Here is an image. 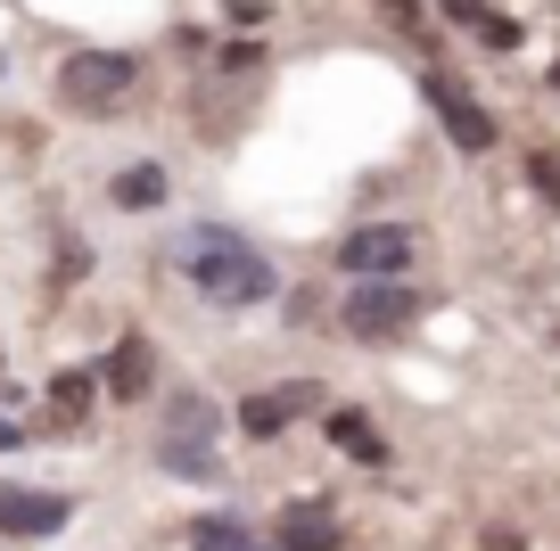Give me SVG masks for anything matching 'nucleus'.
Returning a JSON list of instances; mask_svg holds the SVG:
<instances>
[{
  "label": "nucleus",
  "mask_w": 560,
  "mask_h": 551,
  "mask_svg": "<svg viewBox=\"0 0 560 551\" xmlns=\"http://www.w3.org/2000/svg\"><path fill=\"white\" fill-rule=\"evenodd\" d=\"M272 543H280V551H338V527H330L322 511H289Z\"/></svg>",
  "instance_id": "9b49d317"
},
{
  "label": "nucleus",
  "mask_w": 560,
  "mask_h": 551,
  "mask_svg": "<svg viewBox=\"0 0 560 551\" xmlns=\"http://www.w3.org/2000/svg\"><path fill=\"white\" fill-rule=\"evenodd\" d=\"M174 190V181H165V165H132V173H116V181H107V198H116V207H158V198Z\"/></svg>",
  "instance_id": "f8f14e48"
},
{
  "label": "nucleus",
  "mask_w": 560,
  "mask_h": 551,
  "mask_svg": "<svg viewBox=\"0 0 560 551\" xmlns=\"http://www.w3.org/2000/svg\"><path fill=\"white\" fill-rule=\"evenodd\" d=\"M165 469L182 478H214V403L207 396H174V436H165Z\"/></svg>",
  "instance_id": "423d86ee"
},
{
  "label": "nucleus",
  "mask_w": 560,
  "mask_h": 551,
  "mask_svg": "<svg viewBox=\"0 0 560 551\" xmlns=\"http://www.w3.org/2000/svg\"><path fill=\"white\" fill-rule=\"evenodd\" d=\"M429 107H438V124H445V140H454L462 156H487L494 149V116L478 107V91L470 83H454V74H429Z\"/></svg>",
  "instance_id": "20e7f679"
},
{
  "label": "nucleus",
  "mask_w": 560,
  "mask_h": 551,
  "mask_svg": "<svg viewBox=\"0 0 560 551\" xmlns=\"http://www.w3.org/2000/svg\"><path fill=\"white\" fill-rule=\"evenodd\" d=\"M140 67L124 50H74L67 67H58V107H74V116H116L124 99H132Z\"/></svg>",
  "instance_id": "f03ea898"
},
{
  "label": "nucleus",
  "mask_w": 560,
  "mask_h": 551,
  "mask_svg": "<svg viewBox=\"0 0 560 551\" xmlns=\"http://www.w3.org/2000/svg\"><path fill=\"white\" fill-rule=\"evenodd\" d=\"M50 420H58V429H83V420H91V379H83V371L50 379Z\"/></svg>",
  "instance_id": "2eb2a0df"
},
{
  "label": "nucleus",
  "mask_w": 560,
  "mask_h": 551,
  "mask_svg": "<svg viewBox=\"0 0 560 551\" xmlns=\"http://www.w3.org/2000/svg\"><path fill=\"white\" fill-rule=\"evenodd\" d=\"M74 518L67 494H42V485H0V535H18V543H34V535H58Z\"/></svg>",
  "instance_id": "6e6552de"
},
{
  "label": "nucleus",
  "mask_w": 560,
  "mask_h": 551,
  "mask_svg": "<svg viewBox=\"0 0 560 551\" xmlns=\"http://www.w3.org/2000/svg\"><path fill=\"white\" fill-rule=\"evenodd\" d=\"M314 403H322L314 379H289V387H264V396H240V436H247V445H272V436H289Z\"/></svg>",
  "instance_id": "39448f33"
},
{
  "label": "nucleus",
  "mask_w": 560,
  "mask_h": 551,
  "mask_svg": "<svg viewBox=\"0 0 560 551\" xmlns=\"http://www.w3.org/2000/svg\"><path fill=\"white\" fill-rule=\"evenodd\" d=\"M445 17H454V25H470V34L487 42V50H520V25H511V17H494V9H478V0H445Z\"/></svg>",
  "instance_id": "9d476101"
},
{
  "label": "nucleus",
  "mask_w": 560,
  "mask_h": 551,
  "mask_svg": "<svg viewBox=\"0 0 560 551\" xmlns=\"http://www.w3.org/2000/svg\"><path fill=\"white\" fill-rule=\"evenodd\" d=\"M552 91H560V58H552Z\"/></svg>",
  "instance_id": "dca6fc26"
},
{
  "label": "nucleus",
  "mask_w": 560,
  "mask_h": 551,
  "mask_svg": "<svg viewBox=\"0 0 560 551\" xmlns=\"http://www.w3.org/2000/svg\"><path fill=\"white\" fill-rule=\"evenodd\" d=\"M330 445H338V453H354V461H387L380 429H371L363 412H330Z\"/></svg>",
  "instance_id": "4468645a"
},
{
  "label": "nucleus",
  "mask_w": 560,
  "mask_h": 551,
  "mask_svg": "<svg viewBox=\"0 0 560 551\" xmlns=\"http://www.w3.org/2000/svg\"><path fill=\"white\" fill-rule=\"evenodd\" d=\"M100 387H107L116 403H140L149 387H158V354H149V338H140V329L107 345V362H100Z\"/></svg>",
  "instance_id": "1a4fd4ad"
},
{
  "label": "nucleus",
  "mask_w": 560,
  "mask_h": 551,
  "mask_svg": "<svg viewBox=\"0 0 560 551\" xmlns=\"http://www.w3.org/2000/svg\"><path fill=\"white\" fill-rule=\"evenodd\" d=\"M190 551H264V543H256V535L240 527V518L207 511V518H190Z\"/></svg>",
  "instance_id": "ddd939ff"
},
{
  "label": "nucleus",
  "mask_w": 560,
  "mask_h": 551,
  "mask_svg": "<svg viewBox=\"0 0 560 551\" xmlns=\"http://www.w3.org/2000/svg\"><path fill=\"white\" fill-rule=\"evenodd\" d=\"M182 280H190L214 313H247V305H264V296L280 289L272 256L247 247L240 231H223V223H198L190 239H182Z\"/></svg>",
  "instance_id": "f257e3e1"
},
{
  "label": "nucleus",
  "mask_w": 560,
  "mask_h": 551,
  "mask_svg": "<svg viewBox=\"0 0 560 551\" xmlns=\"http://www.w3.org/2000/svg\"><path fill=\"white\" fill-rule=\"evenodd\" d=\"M338 263H347L354 280H396L404 263H412V231L404 223H363L338 239Z\"/></svg>",
  "instance_id": "0eeeda50"
},
{
  "label": "nucleus",
  "mask_w": 560,
  "mask_h": 551,
  "mask_svg": "<svg viewBox=\"0 0 560 551\" xmlns=\"http://www.w3.org/2000/svg\"><path fill=\"white\" fill-rule=\"evenodd\" d=\"M420 305H429V296L404 289V280H354V296H347V329H354V338H396L404 321H420Z\"/></svg>",
  "instance_id": "7ed1b4c3"
}]
</instances>
